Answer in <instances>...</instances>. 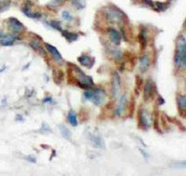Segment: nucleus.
Listing matches in <instances>:
<instances>
[{
	"label": "nucleus",
	"mask_w": 186,
	"mask_h": 176,
	"mask_svg": "<svg viewBox=\"0 0 186 176\" xmlns=\"http://www.w3.org/2000/svg\"><path fill=\"white\" fill-rule=\"evenodd\" d=\"M65 0H54L52 1V4L54 6H59L62 5L63 3H64Z\"/></svg>",
	"instance_id": "2f4dec72"
},
{
	"label": "nucleus",
	"mask_w": 186,
	"mask_h": 176,
	"mask_svg": "<svg viewBox=\"0 0 186 176\" xmlns=\"http://www.w3.org/2000/svg\"><path fill=\"white\" fill-rule=\"evenodd\" d=\"M138 128L143 130H147L150 126L148 115L143 108H139L137 113Z\"/></svg>",
	"instance_id": "20e7f679"
},
{
	"label": "nucleus",
	"mask_w": 186,
	"mask_h": 176,
	"mask_svg": "<svg viewBox=\"0 0 186 176\" xmlns=\"http://www.w3.org/2000/svg\"><path fill=\"white\" fill-rule=\"evenodd\" d=\"M127 98L125 95L124 94L120 98L118 105L117 106V108L115 111V113L117 115L119 116H122V114L125 111L126 107H127Z\"/></svg>",
	"instance_id": "f8f14e48"
},
{
	"label": "nucleus",
	"mask_w": 186,
	"mask_h": 176,
	"mask_svg": "<svg viewBox=\"0 0 186 176\" xmlns=\"http://www.w3.org/2000/svg\"><path fill=\"white\" fill-rule=\"evenodd\" d=\"M72 2L74 6L78 9H81L84 7V6L82 4H81L79 0H72Z\"/></svg>",
	"instance_id": "c756f323"
},
{
	"label": "nucleus",
	"mask_w": 186,
	"mask_h": 176,
	"mask_svg": "<svg viewBox=\"0 0 186 176\" xmlns=\"http://www.w3.org/2000/svg\"><path fill=\"white\" fill-rule=\"evenodd\" d=\"M27 160H29V162H33V163H34V162H36V158H34V157H33L31 156V155L29 156V157L27 158Z\"/></svg>",
	"instance_id": "f704fd0d"
},
{
	"label": "nucleus",
	"mask_w": 186,
	"mask_h": 176,
	"mask_svg": "<svg viewBox=\"0 0 186 176\" xmlns=\"http://www.w3.org/2000/svg\"><path fill=\"white\" fill-rule=\"evenodd\" d=\"M31 6H32V4L31 2L29 1L26 2L22 8V12L27 17L30 18L36 19L40 18L41 15L39 13H36V12L35 13V12L32 11L31 8Z\"/></svg>",
	"instance_id": "0eeeda50"
},
{
	"label": "nucleus",
	"mask_w": 186,
	"mask_h": 176,
	"mask_svg": "<svg viewBox=\"0 0 186 176\" xmlns=\"http://www.w3.org/2000/svg\"><path fill=\"white\" fill-rule=\"evenodd\" d=\"M136 98L132 94L130 97V100L129 101V113H128V117L132 118L133 116L135 108H136Z\"/></svg>",
	"instance_id": "6ab92c4d"
},
{
	"label": "nucleus",
	"mask_w": 186,
	"mask_h": 176,
	"mask_svg": "<svg viewBox=\"0 0 186 176\" xmlns=\"http://www.w3.org/2000/svg\"><path fill=\"white\" fill-rule=\"evenodd\" d=\"M135 84L136 87L134 88V93L136 95H140V91L143 89L144 81L140 76H136L135 78Z\"/></svg>",
	"instance_id": "a211bd4d"
},
{
	"label": "nucleus",
	"mask_w": 186,
	"mask_h": 176,
	"mask_svg": "<svg viewBox=\"0 0 186 176\" xmlns=\"http://www.w3.org/2000/svg\"><path fill=\"white\" fill-rule=\"evenodd\" d=\"M7 25L8 29L11 31L15 33H20L25 30V26L18 19L14 17H11L8 19Z\"/></svg>",
	"instance_id": "39448f33"
},
{
	"label": "nucleus",
	"mask_w": 186,
	"mask_h": 176,
	"mask_svg": "<svg viewBox=\"0 0 186 176\" xmlns=\"http://www.w3.org/2000/svg\"><path fill=\"white\" fill-rule=\"evenodd\" d=\"M107 17L112 21H120L122 19V15L118 11H108Z\"/></svg>",
	"instance_id": "aec40b11"
},
{
	"label": "nucleus",
	"mask_w": 186,
	"mask_h": 176,
	"mask_svg": "<svg viewBox=\"0 0 186 176\" xmlns=\"http://www.w3.org/2000/svg\"><path fill=\"white\" fill-rule=\"evenodd\" d=\"M165 117H166V119L167 120L168 122L172 123V124H174L176 126H177V127L179 128V130L180 131H181L182 132H186V127L184 126L182 122H181L180 120H179V119H177L175 117H172V116H168L166 114H165Z\"/></svg>",
	"instance_id": "2eb2a0df"
},
{
	"label": "nucleus",
	"mask_w": 186,
	"mask_h": 176,
	"mask_svg": "<svg viewBox=\"0 0 186 176\" xmlns=\"http://www.w3.org/2000/svg\"><path fill=\"white\" fill-rule=\"evenodd\" d=\"M51 98H50V97H47L46 98H45V100H44V102H50L51 101Z\"/></svg>",
	"instance_id": "e433bc0d"
},
{
	"label": "nucleus",
	"mask_w": 186,
	"mask_h": 176,
	"mask_svg": "<svg viewBox=\"0 0 186 176\" xmlns=\"http://www.w3.org/2000/svg\"><path fill=\"white\" fill-rule=\"evenodd\" d=\"M45 45L47 50L49 51V52L51 54H52V56L54 58L56 61H57L58 63L61 64L63 61V58L61 56V53L58 51L57 49L55 47L51 45L49 43H45Z\"/></svg>",
	"instance_id": "9d476101"
},
{
	"label": "nucleus",
	"mask_w": 186,
	"mask_h": 176,
	"mask_svg": "<svg viewBox=\"0 0 186 176\" xmlns=\"http://www.w3.org/2000/svg\"><path fill=\"white\" fill-rule=\"evenodd\" d=\"M62 17L66 20L71 21L72 19V15L67 11H63L62 12Z\"/></svg>",
	"instance_id": "c85d7f7f"
},
{
	"label": "nucleus",
	"mask_w": 186,
	"mask_h": 176,
	"mask_svg": "<svg viewBox=\"0 0 186 176\" xmlns=\"http://www.w3.org/2000/svg\"><path fill=\"white\" fill-rule=\"evenodd\" d=\"M50 25L54 29H56L57 30L61 31V29H61V23L59 22L52 21L50 22Z\"/></svg>",
	"instance_id": "cd10ccee"
},
{
	"label": "nucleus",
	"mask_w": 186,
	"mask_h": 176,
	"mask_svg": "<svg viewBox=\"0 0 186 176\" xmlns=\"http://www.w3.org/2000/svg\"><path fill=\"white\" fill-rule=\"evenodd\" d=\"M176 103L179 115L183 119H186V95H177Z\"/></svg>",
	"instance_id": "423d86ee"
},
{
	"label": "nucleus",
	"mask_w": 186,
	"mask_h": 176,
	"mask_svg": "<svg viewBox=\"0 0 186 176\" xmlns=\"http://www.w3.org/2000/svg\"><path fill=\"white\" fill-rule=\"evenodd\" d=\"M154 122H153V127L154 130H155L158 134H162V130H161L160 125V111L158 108V105L156 104L154 109Z\"/></svg>",
	"instance_id": "1a4fd4ad"
},
{
	"label": "nucleus",
	"mask_w": 186,
	"mask_h": 176,
	"mask_svg": "<svg viewBox=\"0 0 186 176\" xmlns=\"http://www.w3.org/2000/svg\"><path fill=\"white\" fill-rule=\"evenodd\" d=\"M5 36H6V35H5L4 33L2 30L0 29V38H3Z\"/></svg>",
	"instance_id": "c9c22d12"
},
{
	"label": "nucleus",
	"mask_w": 186,
	"mask_h": 176,
	"mask_svg": "<svg viewBox=\"0 0 186 176\" xmlns=\"http://www.w3.org/2000/svg\"><path fill=\"white\" fill-rule=\"evenodd\" d=\"M67 72V82L68 84L72 86H79V81L78 78L75 77L73 73V70L71 68H68Z\"/></svg>",
	"instance_id": "4468645a"
},
{
	"label": "nucleus",
	"mask_w": 186,
	"mask_h": 176,
	"mask_svg": "<svg viewBox=\"0 0 186 176\" xmlns=\"http://www.w3.org/2000/svg\"><path fill=\"white\" fill-rule=\"evenodd\" d=\"M62 35L64 36L65 39L68 40L69 42L74 41L78 38V35L76 33H70L67 31H63Z\"/></svg>",
	"instance_id": "4be33fe9"
},
{
	"label": "nucleus",
	"mask_w": 186,
	"mask_h": 176,
	"mask_svg": "<svg viewBox=\"0 0 186 176\" xmlns=\"http://www.w3.org/2000/svg\"><path fill=\"white\" fill-rule=\"evenodd\" d=\"M185 88H186V81H185Z\"/></svg>",
	"instance_id": "4c0bfd02"
},
{
	"label": "nucleus",
	"mask_w": 186,
	"mask_h": 176,
	"mask_svg": "<svg viewBox=\"0 0 186 176\" xmlns=\"http://www.w3.org/2000/svg\"><path fill=\"white\" fill-rule=\"evenodd\" d=\"M144 3L147 4L151 7H154V4L152 0H143Z\"/></svg>",
	"instance_id": "72a5a7b5"
},
{
	"label": "nucleus",
	"mask_w": 186,
	"mask_h": 176,
	"mask_svg": "<svg viewBox=\"0 0 186 176\" xmlns=\"http://www.w3.org/2000/svg\"><path fill=\"white\" fill-rule=\"evenodd\" d=\"M174 63L177 68H186V43L182 36H179L176 43Z\"/></svg>",
	"instance_id": "f257e3e1"
},
{
	"label": "nucleus",
	"mask_w": 186,
	"mask_h": 176,
	"mask_svg": "<svg viewBox=\"0 0 186 176\" xmlns=\"http://www.w3.org/2000/svg\"><path fill=\"white\" fill-rule=\"evenodd\" d=\"M150 65V60L148 56L147 55H144L140 61V68L143 72H146Z\"/></svg>",
	"instance_id": "f3484780"
},
{
	"label": "nucleus",
	"mask_w": 186,
	"mask_h": 176,
	"mask_svg": "<svg viewBox=\"0 0 186 176\" xmlns=\"http://www.w3.org/2000/svg\"><path fill=\"white\" fill-rule=\"evenodd\" d=\"M161 123L163 128L165 130H168L169 128V127L167 123V120L166 119L165 117V113H162L161 115Z\"/></svg>",
	"instance_id": "a878e982"
},
{
	"label": "nucleus",
	"mask_w": 186,
	"mask_h": 176,
	"mask_svg": "<svg viewBox=\"0 0 186 176\" xmlns=\"http://www.w3.org/2000/svg\"><path fill=\"white\" fill-rule=\"evenodd\" d=\"M68 121L72 126L75 127L78 125V122L75 113L72 109H71L68 113Z\"/></svg>",
	"instance_id": "412c9836"
},
{
	"label": "nucleus",
	"mask_w": 186,
	"mask_h": 176,
	"mask_svg": "<svg viewBox=\"0 0 186 176\" xmlns=\"http://www.w3.org/2000/svg\"><path fill=\"white\" fill-rule=\"evenodd\" d=\"M108 32L111 40L115 45H120L121 42V36H120L118 32L114 29H109V30L108 31Z\"/></svg>",
	"instance_id": "dca6fc26"
},
{
	"label": "nucleus",
	"mask_w": 186,
	"mask_h": 176,
	"mask_svg": "<svg viewBox=\"0 0 186 176\" xmlns=\"http://www.w3.org/2000/svg\"><path fill=\"white\" fill-rule=\"evenodd\" d=\"M139 41H140V48L142 50H144L147 46V39L145 36V33L143 31L140 33L139 36Z\"/></svg>",
	"instance_id": "b1692460"
},
{
	"label": "nucleus",
	"mask_w": 186,
	"mask_h": 176,
	"mask_svg": "<svg viewBox=\"0 0 186 176\" xmlns=\"http://www.w3.org/2000/svg\"><path fill=\"white\" fill-rule=\"evenodd\" d=\"M20 39V37L16 34H11L6 36L2 39L0 40V44L4 46H12L16 40Z\"/></svg>",
	"instance_id": "9b49d317"
},
{
	"label": "nucleus",
	"mask_w": 186,
	"mask_h": 176,
	"mask_svg": "<svg viewBox=\"0 0 186 176\" xmlns=\"http://www.w3.org/2000/svg\"><path fill=\"white\" fill-rule=\"evenodd\" d=\"M156 6H157L158 9L161 11H165L168 7L167 4L160 2H157L156 3Z\"/></svg>",
	"instance_id": "bb28decb"
},
{
	"label": "nucleus",
	"mask_w": 186,
	"mask_h": 176,
	"mask_svg": "<svg viewBox=\"0 0 186 176\" xmlns=\"http://www.w3.org/2000/svg\"><path fill=\"white\" fill-rule=\"evenodd\" d=\"M120 86V78L118 73L115 72L113 73L112 82V91L113 96H116L118 93Z\"/></svg>",
	"instance_id": "6e6552de"
},
{
	"label": "nucleus",
	"mask_w": 186,
	"mask_h": 176,
	"mask_svg": "<svg viewBox=\"0 0 186 176\" xmlns=\"http://www.w3.org/2000/svg\"><path fill=\"white\" fill-rule=\"evenodd\" d=\"M78 61L82 66L88 68H92L94 63L93 58L85 55L79 57Z\"/></svg>",
	"instance_id": "ddd939ff"
},
{
	"label": "nucleus",
	"mask_w": 186,
	"mask_h": 176,
	"mask_svg": "<svg viewBox=\"0 0 186 176\" xmlns=\"http://www.w3.org/2000/svg\"><path fill=\"white\" fill-rule=\"evenodd\" d=\"M157 93L156 83L151 79H147L143 86L144 101L148 102L153 100Z\"/></svg>",
	"instance_id": "7ed1b4c3"
},
{
	"label": "nucleus",
	"mask_w": 186,
	"mask_h": 176,
	"mask_svg": "<svg viewBox=\"0 0 186 176\" xmlns=\"http://www.w3.org/2000/svg\"><path fill=\"white\" fill-rule=\"evenodd\" d=\"M83 94L87 100L91 101L97 106H100L103 104L106 98L105 92L101 89H90L86 91Z\"/></svg>",
	"instance_id": "f03ea898"
},
{
	"label": "nucleus",
	"mask_w": 186,
	"mask_h": 176,
	"mask_svg": "<svg viewBox=\"0 0 186 176\" xmlns=\"http://www.w3.org/2000/svg\"><path fill=\"white\" fill-rule=\"evenodd\" d=\"M64 77V72H63L62 70H59L58 72L57 76H55L54 78V82L58 85L60 84L62 82V81H63Z\"/></svg>",
	"instance_id": "393cba45"
},
{
	"label": "nucleus",
	"mask_w": 186,
	"mask_h": 176,
	"mask_svg": "<svg viewBox=\"0 0 186 176\" xmlns=\"http://www.w3.org/2000/svg\"><path fill=\"white\" fill-rule=\"evenodd\" d=\"M185 24H186V22H185Z\"/></svg>",
	"instance_id": "58836bf2"
},
{
	"label": "nucleus",
	"mask_w": 186,
	"mask_h": 176,
	"mask_svg": "<svg viewBox=\"0 0 186 176\" xmlns=\"http://www.w3.org/2000/svg\"><path fill=\"white\" fill-rule=\"evenodd\" d=\"M165 103V101L164 98L162 97L160 95L158 96L157 98L156 99V104L157 105H163Z\"/></svg>",
	"instance_id": "7c9ffc66"
},
{
	"label": "nucleus",
	"mask_w": 186,
	"mask_h": 176,
	"mask_svg": "<svg viewBox=\"0 0 186 176\" xmlns=\"http://www.w3.org/2000/svg\"><path fill=\"white\" fill-rule=\"evenodd\" d=\"M59 128L61 131L62 135L64 137L65 139H69L72 137V133L66 127H65L63 125H60L59 126Z\"/></svg>",
	"instance_id": "5701e85b"
},
{
	"label": "nucleus",
	"mask_w": 186,
	"mask_h": 176,
	"mask_svg": "<svg viewBox=\"0 0 186 176\" xmlns=\"http://www.w3.org/2000/svg\"><path fill=\"white\" fill-rule=\"evenodd\" d=\"M41 130H43L44 132L47 133V132H50L51 128H50V127L48 126L47 124L44 122V123H43Z\"/></svg>",
	"instance_id": "473e14b6"
}]
</instances>
